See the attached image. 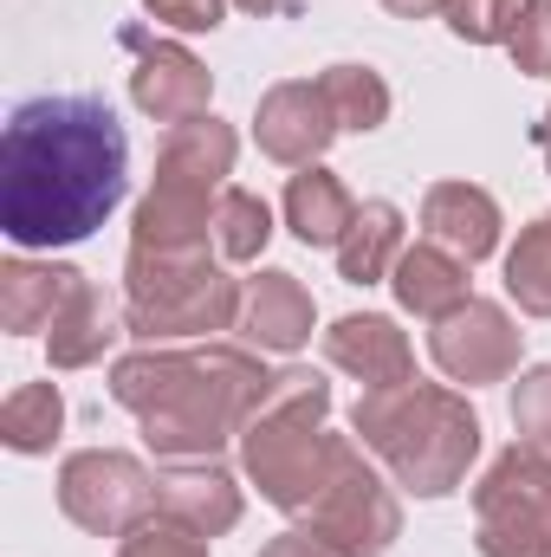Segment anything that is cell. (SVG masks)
Instances as JSON below:
<instances>
[{
  "instance_id": "17",
  "label": "cell",
  "mask_w": 551,
  "mask_h": 557,
  "mask_svg": "<svg viewBox=\"0 0 551 557\" xmlns=\"http://www.w3.org/2000/svg\"><path fill=\"white\" fill-rule=\"evenodd\" d=\"M247 344L260 350H305L311 344V292L292 273H260L247 278V298H241V324H234Z\"/></svg>"
},
{
  "instance_id": "8",
  "label": "cell",
  "mask_w": 551,
  "mask_h": 557,
  "mask_svg": "<svg viewBox=\"0 0 551 557\" xmlns=\"http://www.w3.org/2000/svg\"><path fill=\"white\" fill-rule=\"evenodd\" d=\"M59 512L91 539H131L156 519V473L137 454L85 447L59 467Z\"/></svg>"
},
{
  "instance_id": "26",
  "label": "cell",
  "mask_w": 551,
  "mask_h": 557,
  "mask_svg": "<svg viewBox=\"0 0 551 557\" xmlns=\"http://www.w3.org/2000/svg\"><path fill=\"white\" fill-rule=\"evenodd\" d=\"M441 20L467 46H506V33L519 20V0H441Z\"/></svg>"
},
{
  "instance_id": "19",
  "label": "cell",
  "mask_w": 551,
  "mask_h": 557,
  "mask_svg": "<svg viewBox=\"0 0 551 557\" xmlns=\"http://www.w3.org/2000/svg\"><path fill=\"white\" fill-rule=\"evenodd\" d=\"M390 292H396L403 311L428 318V324H441L448 311H461V305L474 298V292H467V260L448 253V247H434V240L403 247V260H396V273H390Z\"/></svg>"
},
{
  "instance_id": "4",
  "label": "cell",
  "mask_w": 551,
  "mask_h": 557,
  "mask_svg": "<svg viewBox=\"0 0 551 557\" xmlns=\"http://www.w3.org/2000/svg\"><path fill=\"white\" fill-rule=\"evenodd\" d=\"M331 383L318 370H279L267 403L241 434V473L260 486V499L305 519V506L325 486L331 467Z\"/></svg>"
},
{
  "instance_id": "18",
  "label": "cell",
  "mask_w": 551,
  "mask_h": 557,
  "mask_svg": "<svg viewBox=\"0 0 551 557\" xmlns=\"http://www.w3.org/2000/svg\"><path fill=\"white\" fill-rule=\"evenodd\" d=\"M131 331V318L85 278L78 292H72V305L52 318V331H46V357H52V370H91V363H105V350L118 344Z\"/></svg>"
},
{
  "instance_id": "22",
  "label": "cell",
  "mask_w": 551,
  "mask_h": 557,
  "mask_svg": "<svg viewBox=\"0 0 551 557\" xmlns=\"http://www.w3.org/2000/svg\"><path fill=\"white\" fill-rule=\"evenodd\" d=\"M318 91H325V104L338 111V131H357V137L383 131V124H390V104H396L377 65H325Z\"/></svg>"
},
{
  "instance_id": "24",
  "label": "cell",
  "mask_w": 551,
  "mask_h": 557,
  "mask_svg": "<svg viewBox=\"0 0 551 557\" xmlns=\"http://www.w3.org/2000/svg\"><path fill=\"white\" fill-rule=\"evenodd\" d=\"M273 240V208L254 195V188H221V208H215V253L228 267H247L260 260Z\"/></svg>"
},
{
  "instance_id": "27",
  "label": "cell",
  "mask_w": 551,
  "mask_h": 557,
  "mask_svg": "<svg viewBox=\"0 0 551 557\" xmlns=\"http://www.w3.org/2000/svg\"><path fill=\"white\" fill-rule=\"evenodd\" d=\"M513 72L526 78H551V0H519V20L506 33Z\"/></svg>"
},
{
  "instance_id": "3",
  "label": "cell",
  "mask_w": 551,
  "mask_h": 557,
  "mask_svg": "<svg viewBox=\"0 0 551 557\" xmlns=\"http://www.w3.org/2000/svg\"><path fill=\"white\" fill-rule=\"evenodd\" d=\"M351 428L415 499H448L480 460V416L448 383L409 376L396 389H364L351 409Z\"/></svg>"
},
{
  "instance_id": "35",
  "label": "cell",
  "mask_w": 551,
  "mask_h": 557,
  "mask_svg": "<svg viewBox=\"0 0 551 557\" xmlns=\"http://www.w3.org/2000/svg\"><path fill=\"white\" fill-rule=\"evenodd\" d=\"M532 143H539V149H546V169H551V104H546V117H539V124H532Z\"/></svg>"
},
{
  "instance_id": "31",
  "label": "cell",
  "mask_w": 551,
  "mask_h": 557,
  "mask_svg": "<svg viewBox=\"0 0 551 557\" xmlns=\"http://www.w3.org/2000/svg\"><path fill=\"white\" fill-rule=\"evenodd\" d=\"M474 552L480 557H551L546 532H519V525H474Z\"/></svg>"
},
{
  "instance_id": "12",
  "label": "cell",
  "mask_w": 551,
  "mask_h": 557,
  "mask_svg": "<svg viewBox=\"0 0 551 557\" xmlns=\"http://www.w3.org/2000/svg\"><path fill=\"white\" fill-rule=\"evenodd\" d=\"M338 137V111L325 104V91L311 85V78H285L273 85L267 98H260V111H254V143H260V156H273L285 169H311L325 149Z\"/></svg>"
},
{
  "instance_id": "15",
  "label": "cell",
  "mask_w": 551,
  "mask_h": 557,
  "mask_svg": "<svg viewBox=\"0 0 551 557\" xmlns=\"http://www.w3.org/2000/svg\"><path fill=\"white\" fill-rule=\"evenodd\" d=\"M421 234L474 267L500 247V201L474 182H434L421 195Z\"/></svg>"
},
{
  "instance_id": "10",
  "label": "cell",
  "mask_w": 551,
  "mask_h": 557,
  "mask_svg": "<svg viewBox=\"0 0 551 557\" xmlns=\"http://www.w3.org/2000/svg\"><path fill=\"white\" fill-rule=\"evenodd\" d=\"M124 46L137 52V65H131V104H137L143 117H156V124H169V131L208 117L215 72H208L188 46H175V39H149V33H137V26L124 33Z\"/></svg>"
},
{
  "instance_id": "5",
  "label": "cell",
  "mask_w": 551,
  "mask_h": 557,
  "mask_svg": "<svg viewBox=\"0 0 551 557\" xmlns=\"http://www.w3.org/2000/svg\"><path fill=\"white\" fill-rule=\"evenodd\" d=\"M234 156H241V137L221 117H195V124L169 131V143L156 149V182H149V195L137 201V221H131V247H149V253L208 247Z\"/></svg>"
},
{
  "instance_id": "33",
  "label": "cell",
  "mask_w": 551,
  "mask_h": 557,
  "mask_svg": "<svg viewBox=\"0 0 551 557\" xmlns=\"http://www.w3.org/2000/svg\"><path fill=\"white\" fill-rule=\"evenodd\" d=\"M241 13H254V20H285V13H298L305 0H234Z\"/></svg>"
},
{
  "instance_id": "25",
  "label": "cell",
  "mask_w": 551,
  "mask_h": 557,
  "mask_svg": "<svg viewBox=\"0 0 551 557\" xmlns=\"http://www.w3.org/2000/svg\"><path fill=\"white\" fill-rule=\"evenodd\" d=\"M506 292L526 318H551V214L526 221L506 253Z\"/></svg>"
},
{
  "instance_id": "11",
  "label": "cell",
  "mask_w": 551,
  "mask_h": 557,
  "mask_svg": "<svg viewBox=\"0 0 551 557\" xmlns=\"http://www.w3.org/2000/svg\"><path fill=\"white\" fill-rule=\"evenodd\" d=\"M474 525H519L551 539V454L513 441L474 486Z\"/></svg>"
},
{
  "instance_id": "20",
  "label": "cell",
  "mask_w": 551,
  "mask_h": 557,
  "mask_svg": "<svg viewBox=\"0 0 551 557\" xmlns=\"http://www.w3.org/2000/svg\"><path fill=\"white\" fill-rule=\"evenodd\" d=\"M351 221H357V201H351V188L331 175V169H298L292 182H285V227L305 240V247H331L338 253V240L351 234Z\"/></svg>"
},
{
  "instance_id": "13",
  "label": "cell",
  "mask_w": 551,
  "mask_h": 557,
  "mask_svg": "<svg viewBox=\"0 0 551 557\" xmlns=\"http://www.w3.org/2000/svg\"><path fill=\"white\" fill-rule=\"evenodd\" d=\"M156 512L195 539H221L241 525L247 499H241V480L221 467V460H162L156 473Z\"/></svg>"
},
{
  "instance_id": "9",
  "label": "cell",
  "mask_w": 551,
  "mask_h": 557,
  "mask_svg": "<svg viewBox=\"0 0 551 557\" xmlns=\"http://www.w3.org/2000/svg\"><path fill=\"white\" fill-rule=\"evenodd\" d=\"M519 344H526V331H519L513 311L493 305V298H467L461 311H448V318L428 331V357L441 363L448 383H467V389L506 383V376L519 370Z\"/></svg>"
},
{
  "instance_id": "2",
  "label": "cell",
  "mask_w": 551,
  "mask_h": 557,
  "mask_svg": "<svg viewBox=\"0 0 551 557\" xmlns=\"http://www.w3.org/2000/svg\"><path fill=\"white\" fill-rule=\"evenodd\" d=\"M273 370L241 344L201 350H131L111 363V403L143 421L156 460H221L267 403Z\"/></svg>"
},
{
  "instance_id": "28",
  "label": "cell",
  "mask_w": 551,
  "mask_h": 557,
  "mask_svg": "<svg viewBox=\"0 0 551 557\" xmlns=\"http://www.w3.org/2000/svg\"><path fill=\"white\" fill-rule=\"evenodd\" d=\"M513 428H519V441H532V447L551 454V363H532L519 376V389H513Z\"/></svg>"
},
{
  "instance_id": "30",
  "label": "cell",
  "mask_w": 551,
  "mask_h": 557,
  "mask_svg": "<svg viewBox=\"0 0 551 557\" xmlns=\"http://www.w3.org/2000/svg\"><path fill=\"white\" fill-rule=\"evenodd\" d=\"M143 7H149V20L182 26V33H215L228 20V0H143Z\"/></svg>"
},
{
  "instance_id": "16",
  "label": "cell",
  "mask_w": 551,
  "mask_h": 557,
  "mask_svg": "<svg viewBox=\"0 0 551 557\" xmlns=\"http://www.w3.org/2000/svg\"><path fill=\"white\" fill-rule=\"evenodd\" d=\"M85 285L78 267H59V260H26L13 253L0 267V324L13 337H33V331H52V318L72 305V292Z\"/></svg>"
},
{
  "instance_id": "34",
  "label": "cell",
  "mask_w": 551,
  "mask_h": 557,
  "mask_svg": "<svg viewBox=\"0 0 551 557\" xmlns=\"http://www.w3.org/2000/svg\"><path fill=\"white\" fill-rule=\"evenodd\" d=\"M396 20H428V13H441V0H383Z\"/></svg>"
},
{
  "instance_id": "32",
  "label": "cell",
  "mask_w": 551,
  "mask_h": 557,
  "mask_svg": "<svg viewBox=\"0 0 551 557\" xmlns=\"http://www.w3.org/2000/svg\"><path fill=\"white\" fill-rule=\"evenodd\" d=\"M260 557H351V552H338V545H331L325 532H311V525H292V532H279Z\"/></svg>"
},
{
  "instance_id": "29",
  "label": "cell",
  "mask_w": 551,
  "mask_h": 557,
  "mask_svg": "<svg viewBox=\"0 0 551 557\" xmlns=\"http://www.w3.org/2000/svg\"><path fill=\"white\" fill-rule=\"evenodd\" d=\"M118 557H208V539H195V532H182L169 519H149L118 545Z\"/></svg>"
},
{
  "instance_id": "14",
  "label": "cell",
  "mask_w": 551,
  "mask_h": 557,
  "mask_svg": "<svg viewBox=\"0 0 551 557\" xmlns=\"http://www.w3.org/2000/svg\"><path fill=\"white\" fill-rule=\"evenodd\" d=\"M325 357L331 370L357 376L364 389H396L415 376V350H409V331H396V318L383 311H351L325 331Z\"/></svg>"
},
{
  "instance_id": "21",
  "label": "cell",
  "mask_w": 551,
  "mask_h": 557,
  "mask_svg": "<svg viewBox=\"0 0 551 557\" xmlns=\"http://www.w3.org/2000/svg\"><path fill=\"white\" fill-rule=\"evenodd\" d=\"M403 260V208L396 201H364L351 234L338 240V273L344 285H383Z\"/></svg>"
},
{
  "instance_id": "23",
  "label": "cell",
  "mask_w": 551,
  "mask_h": 557,
  "mask_svg": "<svg viewBox=\"0 0 551 557\" xmlns=\"http://www.w3.org/2000/svg\"><path fill=\"white\" fill-rule=\"evenodd\" d=\"M59 428H65V396H59V383H20V389L7 396V409H0V441H7L13 454H52Z\"/></svg>"
},
{
  "instance_id": "7",
  "label": "cell",
  "mask_w": 551,
  "mask_h": 557,
  "mask_svg": "<svg viewBox=\"0 0 551 557\" xmlns=\"http://www.w3.org/2000/svg\"><path fill=\"white\" fill-rule=\"evenodd\" d=\"M305 525L325 532L338 552H351V557H383L403 539V499L364 460V441L331 434V467H325L318 499L305 506Z\"/></svg>"
},
{
  "instance_id": "1",
  "label": "cell",
  "mask_w": 551,
  "mask_h": 557,
  "mask_svg": "<svg viewBox=\"0 0 551 557\" xmlns=\"http://www.w3.org/2000/svg\"><path fill=\"white\" fill-rule=\"evenodd\" d=\"M131 188V143L105 98H26L0 143V234L33 247L91 240Z\"/></svg>"
},
{
  "instance_id": "6",
  "label": "cell",
  "mask_w": 551,
  "mask_h": 557,
  "mask_svg": "<svg viewBox=\"0 0 551 557\" xmlns=\"http://www.w3.org/2000/svg\"><path fill=\"white\" fill-rule=\"evenodd\" d=\"M247 278H228L221 253H149L131 247L124 260V318L137 337H215L241 324Z\"/></svg>"
}]
</instances>
